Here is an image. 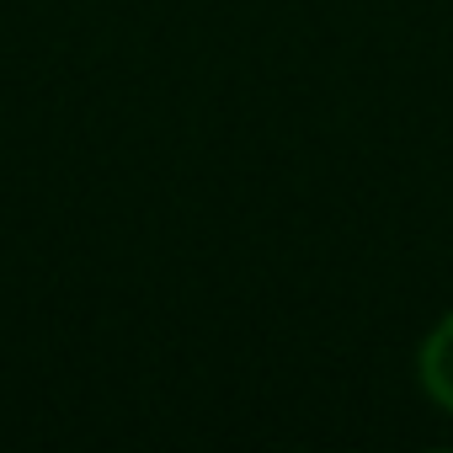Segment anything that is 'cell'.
<instances>
[{"mask_svg": "<svg viewBox=\"0 0 453 453\" xmlns=\"http://www.w3.org/2000/svg\"><path fill=\"white\" fill-rule=\"evenodd\" d=\"M421 384L442 411H453V315L437 320L426 347H421Z\"/></svg>", "mask_w": 453, "mask_h": 453, "instance_id": "1", "label": "cell"}]
</instances>
